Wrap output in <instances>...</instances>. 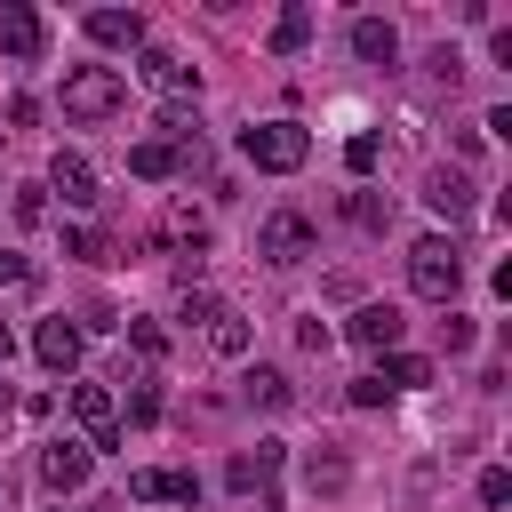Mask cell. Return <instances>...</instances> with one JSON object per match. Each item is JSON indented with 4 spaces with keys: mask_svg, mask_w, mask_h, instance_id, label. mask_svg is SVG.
Segmentation results:
<instances>
[{
    "mask_svg": "<svg viewBox=\"0 0 512 512\" xmlns=\"http://www.w3.org/2000/svg\"><path fill=\"white\" fill-rule=\"evenodd\" d=\"M384 400H392V392L376 384V368H368V376H352V408H384Z\"/></svg>",
    "mask_w": 512,
    "mask_h": 512,
    "instance_id": "cell-34",
    "label": "cell"
},
{
    "mask_svg": "<svg viewBox=\"0 0 512 512\" xmlns=\"http://www.w3.org/2000/svg\"><path fill=\"white\" fill-rule=\"evenodd\" d=\"M64 256H80V264H104V240H96V232H64Z\"/></svg>",
    "mask_w": 512,
    "mask_h": 512,
    "instance_id": "cell-32",
    "label": "cell"
},
{
    "mask_svg": "<svg viewBox=\"0 0 512 512\" xmlns=\"http://www.w3.org/2000/svg\"><path fill=\"white\" fill-rule=\"evenodd\" d=\"M280 456H288L280 440H256V456H232V472H224V480H232L240 496H256V488H272V472H280Z\"/></svg>",
    "mask_w": 512,
    "mask_h": 512,
    "instance_id": "cell-15",
    "label": "cell"
},
{
    "mask_svg": "<svg viewBox=\"0 0 512 512\" xmlns=\"http://www.w3.org/2000/svg\"><path fill=\"white\" fill-rule=\"evenodd\" d=\"M40 288V272H32V256H16V248H0V296H32Z\"/></svg>",
    "mask_w": 512,
    "mask_h": 512,
    "instance_id": "cell-22",
    "label": "cell"
},
{
    "mask_svg": "<svg viewBox=\"0 0 512 512\" xmlns=\"http://www.w3.org/2000/svg\"><path fill=\"white\" fill-rule=\"evenodd\" d=\"M56 512H64V504H56Z\"/></svg>",
    "mask_w": 512,
    "mask_h": 512,
    "instance_id": "cell-38",
    "label": "cell"
},
{
    "mask_svg": "<svg viewBox=\"0 0 512 512\" xmlns=\"http://www.w3.org/2000/svg\"><path fill=\"white\" fill-rule=\"evenodd\" d=\"M376 384H384V392H424V384H432V360H424V352H384Z\"/></svg>",
    "mask_w": 512,
    "mask_h": 512,
    "instance_id": "cell-18",
    "label": "cell"
},
{
    "mask_svg": "<svg viewBox=\"0 0 512 512\" xmlns=\"http://www.w3.org/2000/svg\"><path fill=\"white\" fill-rule=\"evenodd\" d=\"M480 504H488V512H496V504H512V472H504V464H488V472H480Z\"/></svg>",
    "mask_w": 512,
    "mask_h": 512,
    "instance_id": "cell-29",
    "label": "cell"
},
{
    "mask_svg": "<svg viewBox=\"0 0 512 512\" xmlns=\"http://www.w3.org/2000/svg\"><path fill=\"white\" fill-rule=\"evenodd\" d=\"M256 256H264V264H304V256H312V216H304V208H272V216L256 224Z\"/></svg>",
    "mask_w": 512,
    "mask_h": 512,
    "instance_id": "cell-5",
    "label": "cell"
},
{
    "mask_svg": "<svg viewBox=\"0 0 512 512\" xmlns=\"http://www.w3.org/2000/svg\"><path fill=\"white\" fill-rule=\"evenodd\" d=\"M128 344H136L144 360H160V352H168V336H160V320H128Z\"/></svg>",
    "mask_w": 512,
    "mask_h": 512,
    "instance_id": "cell-28",
    "label": "cell"
},
{
    "mask_svg": "<svg viewBox=\"0 0 512 512\" xmlns=\"http://www.w3.org/2000/svg\"><path fill=\"white\" fill-rule=\"evenodd\" d=\"M352 224H368V232H384V224H392V208H384L376 192H352Z\"/></svg>",
    "mask_w": 512,
    "mask_h": 512,
    "instance_id": "cell-27",
    "label": "cell"
},
{
    "mask_svg": "<svg viewBox=\"0 0 512 512\" xmlns=\"http://www.w3.org/2000/svg\"><path fill=\"white\" fill-rule=\"evenodd\" d=\"M48 192H64V208H96V168L80 152H56L48 160Z\"/></svg>",
    "mask_w": 512,
    "mask_h": 512,
    "instance_id": "cell-13",
    "label": "cell"
},
{
    "mask_svg": "<svg viewBox=\"0 0 512 512\" xmlns=\"http://www.w3.org/2000/svg\"><path fill=\"white\" fill-rule=\"evenodd\" d=\"M128 416H136V424L160 416V384H152V376H128Z\"/></svg>",
    "mask_w": 512,
    "mask_h": 512,
    "instance_id": "cell-25",
    "label": "cell"
},
{
    "mask_svg": "<svg viewBox=\"0 0 512 512\" xmlns=\"http://www.w3.org/2000/svg\"><path fill=\"white\" fill-rule=\"evenodd\" d=\"M304 480H312V496H320V488L336 496V488L352 480V464H344V456H312V464H304Z\"/></svg>",
    "mask_w": 512,
    "mask_h": 512,
    "instance_id": "cell-24",
    "label": "cell"
},
{
    "mask_svg": "<svg viewBox=\"0 0 512 512\" xmlns=\"http://www.w3.org/2000/svg\"><path fill=\"white\" fill-rule=\"evenodd\" d=\"M0 120H8V128H32V120H40V104H32V96H8V112H0Z\"/></svg>",
    "mask_w": 512,
    "mask_h": 512,
    "instance_id": "cell-35",
    "label": "cell"
},
{
    "mask_svg": "<svg viewBox=\"0 0 512 512\" xmlns=\"http://www.w3.org/2000/svg\"><path fill=\"white\" fill-rule=\"evenodd\" d=\"M128 496H136V504H200V480H192V472L144 464V472H128Z\"/></svg>",
    "mask_w": 512,
    "mask_h": 512,
    "instance_id": "cell-10",
    "label": "cell"
},
{
    "mask_svg": "<svg viewBox=\"0 0 512 512\" xmlns=\"http://www.w3.org/2000/svg\"><path fill=\"white\" fill-rule=\"evenodd\" d=\"M80 344H88V336H80L72 320H40V328H32V352H40V368H56V376L80 368Z\"/></svg>",
    "mask_w": 512,
    "mask_h": 512,
    "instance_id": "cell-11",
    "label": "cell"
},
{
    "mask_svg": "<svg viewBox=\"0 0 512 512\" xmlns=\"http://www.w3.org/2000/svg\"><path fill=\"white\" fill-rule=\"evenodd\" d=\"M240 160L264 176H296L312 160V128L304 120H256V128H240Z\"/></svg>",
    "mask_w": 512,
    "mask_h": 512,
    "instance_id": "cell-1",
    "label": "cell"
},
{
    "mask_svg": "<svg viewBox=\"0 0 512 512\" xmlns=\"http://www.w3.org/2000/svg\"><path fill=\"white\" fill-rule=\"evenodd\" d=\"M136 80H144L152 96H192V88H200V72H192L176 48H136Z\"/></svg>",
    "mask_w": 512,
    "mask_h": 512,
    "instance_id": "cell-6",
    "label": "cell"
},
{
    "mask_svg": "<svg viewBox=\"0 0 512 512\" xmlns=\"http://www.w3.org/2000/svg\"><path fill=\"white\" fill-rule=\"evenodd\" d=\"M208 344H216V352H224V360H248V320H240V312H232V304H224V312H216V320H208Z\"/></svg>",
    "mask_w": 512,
    "mask_h": 512,
    "instance_id": "cell-21",
    "label": "cell"
},
{
    "mask_svg": "<svg viewBox=\"0 0 512 512\" xmlns=\"http://www.w3.org/2000/svg\"><path fill=\"white\" fill-rule=\"evenodd\" d=\"M8 352H16V336H8V328H0V368H8Z\"/></svg>",
    "mask_w": 512,
    "mask_h": 512,
    "instance_id": "cell-37",
    "label": "cell"
},
{
    "mask_svg": "<svg viewBox=\"0 0 512 512\" xmlns=\"http://www.w3.org/2000/svg\"><path fill=\"white\" fill-rule=\"evenodd\" d=\"M80 32H88L96 48H144V32H152V24H144L136 8H88V16H80Z\"/></svg>",
    "mask_w": 512,
    "mask_h": 512,
    "instance_id": "cell-8",
    "label": "cell"
},
{
    "mask_svg": "<svg viewBox=\"0 0 512 512\" xmlns=\"http://www.w3.org/2000/svg\"><path fill=\"white\" fill-rule=\"evenodd\" d=\"M424 200H432V216H448V224H464V216H472V176H456V168H440V176L424 184Z\"/></svg>",
    "mask_w": 512,
    "mask_h": 512,
    "instance_id": "cell-16",
    "label": "cell"
},
{
    "mask_svg": "<svg viewBox=\"0 0 512 512\" xmlns=\"http://www.w3.org/2000/svg\"><path fill=\"white\" fill-rule=\"evenodd\" d=\"M40 48H48V24H40V8H24V0H0V56L32 64Z\"/></svg>",
    "mask_w": 512,
    "mask_h": 512,
    "instance_id": "cell-7",
    "label": "cell"
},
{
    "mask_svg": "<svg viewBox=\"0 0 512 512\" xmlns=\"http://www.w3.org/2000/svg\"><path fill=\"white\" fill-rule=\"evenodd\" d=\"M240 392H248L256 408H288V400H296V392H288V376H280V368H264V360L240 376Z\"/></svg>",
    "mask_w": 512,
    "mask_h": 512,
    "instance_id": "cell-19",
    "label": "cell"
},
{
    "mask_svg": "<svg viewBox=\"0 0 512 512\" xmlns=\"http://www.w3.org/2000/svg\"><path fill=\"white\" fill-rule=\"evenodd\" d=\"M184 168V152L176 144H160V136H144V144H128V176H144V184H160V176H176Z\"/></svg>",
    "mask_w": 512,
    "mask_h": 512,
    "instance_id": "cell-17",
    "label": "cell"
},
{
    "mask_svg": "<svg viewBox=\"0 0 512 512\" xmlns=\"http://www.w3.org/2000/svg\"><path fill=\"white\" fill-rule=\"evenodd\" d=\"M160 128H168L160 144H176V152H184V144H200V112H192V104H168V112H160Z\"/></svg>",
    "mask_w": 512,
    "mask_h": 512,
    "instance_id": "cell-23",
    "label": "cell"
},
{
    "mask_svg": "<svg viewBox=\"0 0 512 512\" xmlns=\"http://www.w3.org/2000/svg\"><path fill=\"white\" fill-rule=\"evenodd\" d=\"M40 480H48L56 496H72V488L88 480V448H80V440H48V448H40Z\"/></svg>",
    "mask_w": 512,
    "mask_h": 512,
    "instance_id": "cell-14",
    "label": "cell"
},
{
    "mask_svg": "<svg viewBox=\"0 0 512 512\" xmlns=\"http://www.w3.org/2000/svg\"><path fill=\"white\" fill-rule=\"evenodd\" d=\"M296 344H304V352H328L336 336H328V320H312V312H304V320H296Z\"/></svg>",
    "mask_w": 512,
    "mask_h": 512,
    "instance_id": "cell-33",
    "label": "cell"
},
{
    "mask_svg": "<svg viewBox=\"0 0 512 512\" xmlns=\"http://www.w3.org/2000/svg\"><path fill=\"white\" fill-rule=\"evenodd\" d=\"M120 104H128V80L112 64H72L64 72V112L72 120H112Z\"/></svg>",
    "mask_w": 512,
    "mask_h": 512,
    "instance_id": "cell-3",
    "label": "cell"
},
{
    "mask_svg": "<svg viewBox=\"0 0 512 512\" xmlns=\"http://www.w3.org/2000/svg\"><path fill=\"white\" fill-rule=\"evenodd\" d=\"M216 312H224V296H208V288H184V320H200V328H208Z\"/></svg>",
    "mask_w": 512,
    "mask_h": 512,
    "instance_id": "cell-30",
    "label": "cell"
},
{
    "mask_svg": "<svg viewBox=\"0 0 512 512\" xmlns=\"http://www.w3.org/2000/svg\"><path fill=\"white\" fill-rule=\"evenodd\" d=\"M440 336H448V352H464V344H472V320H464V312H448V320H440Z\"/></svg>",
    "mask_w": 512,
    "mask_h": 512,
    "instance_id": "cell-36",
    "label": "cell"
},
{
    "mask_svg": "<svg viewBox=\"0 0 512 512\" xmlns=\"http://www.w3.org/2000/svg\"><path fill=\"white\" fill-rule=\"evenodd\" d=\"M304 40H312V8H280L272 16V56H296Z\"/></svg>",
    "mask_w": 512,
    "mask_h": 512,
    "instance_id": "cell-20",
    "label": "cell"
},
{
    "mask_svg": "<svg viewBox=\"0 0 512 512\" xmlns=\"http://www.w3.org/2000/svg\"><path fill=\"white\" fill-rule=\"evenodd\" d=\"M400 328H408V320H400V304H360V312L344 320V336H352L360 352H392V344H400Z\"/></svg>",
    "mask_w": 512,
    "mask_h": 512,
    "instance_id": "cell-9",
    "label": "cell"
},
{
    "mask_svg": "<svg viewBox=\"0 0 512 512\" xmlns=\"http://www.w3.org/2000/svg\"><path fill=\"white\" fill-rule=\"evenodd\" d=\"M72 424H80V448H120V400L112 384H72Z\"/></svg>",
    "mask_w": 512,
    "mask_h": 512,
    "instance_id": "cell-4",
    "label": "cell"
},
{
    "mask_svg": "<svg viewBox=\"0 0 512 512\" xmlns=\"http://www.w3.org/2000/svg\"><path fill=\"white\" fill-rule=\"evenodd\" d=\"M352 56L376 64V72H392V64H400V32H392L384 16H352Z\"/></svg>",
    "mask_w": 512,
    "mask_h": 512,
    "instance_id": "cell-12",
    "label": "cell"
},
{
    "mask_svg": "<svg viewBox=\"0 0 512 512\" xmlns=\"http://www.w3.org/2000/svg\"><path fill=\"white\" fill-rule=\"evenodd\" d=\"M408 288L432 296V304H456V288H464V248H456L448 232H424V240L408 248Z\"/></svg>",
    "mask_w": 512,
    "mask_h": 512,
    "instance_id": "cell-2",
    "label": "cell"
},
{
    "mask_svg": "<svg viewBox=\"0 0 512 512\" xmlns=\"http://www.w3.org/2000/svg\"><path fill=\"white\" fill-rule=\"evenodd\" d=\"M376 160H384V144H376V136H368V128H360V136H352V144H344V168H352V176H368V168H376Z\"/></svg>",
    "mask_w": 512,
    "mask_h": 512,
    "instance_id": "cell-26",
    "label": "cell"
},
{
    "mask_svg": "<svg viewBox=\"0 0 512 512\" xmlns=\"http://www.w3.org/2000/svg\"><path fill=\"white\" fill-rule=\"evenodd\" d=\"M16 216L40 224V216H48V184H24V192H16Z\"/></svg>",
    "mask_w": 512,
    "mask_h": 512,
    "instance_id": "cell-31",
    "label": "cell"
}]
</instances>
